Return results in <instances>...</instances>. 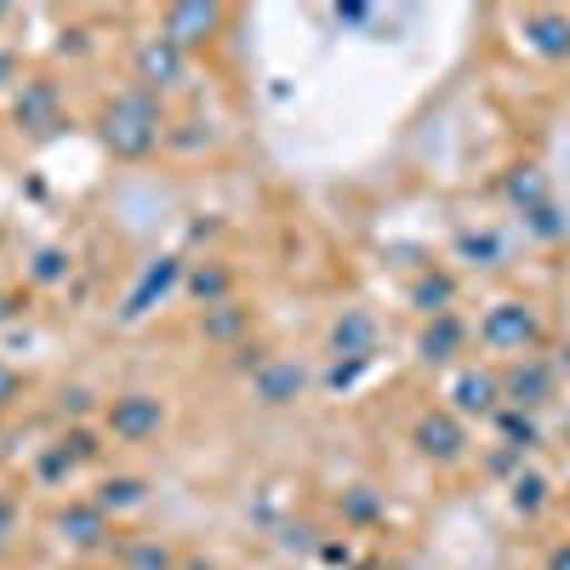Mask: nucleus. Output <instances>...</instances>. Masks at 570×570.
Segmentation results:
<instances>
[{
  "mask_svg": "<svg viewBox=\"0 0 570 570\" xmlns=\"http://www.w3.org/2000/svg\"><path fill=\"white\" fill-rule=\"evenodd\" d=\"M166 120H171L166 98H155V91H142V86H120L98 109V137L115 160H149V155H160Z\"/></svg>",
  "mask_w": 570,
  "mask_h": 570,
  "instance_id": "f257e3e1",
  "label": "nucleus"
},
{
  "mask_svg": "<svg viewBox=\"0 0 570 570\" xmlns=\"http://www.w3.org/2000/svg\"><path fill=\"white\" fill-rule=\"evenodd\" d=\"M40 537L52 542L58 553H69V559H109L115 553V537H120V525L115 519L91 502L86 491L80 497H58V502H46V513H40Z\"/></svg>",
  "mask_w": 570,
  "mask_h": 570,
  "instance_id": "f03ea898",
  "label": "nucleus"
},
{
  "mask_svg": "<svg viewBox=\"0 0 570 570\" xmlns=\"http://www.w3.org/2000/svg\"><path fill=\"white\" fill-rule=\"evenodd\" d=\"M473 343L485 348L491 365L542 354V343H548V314H542V303H531V297H502V303H491V308L480 314V325H473Z\"/></svg>",
  "mask_w": 570,
  "mask_h": 570,
  "instance_id": "7ed1b4c3",
  "label": "nucleus"
},
{
  "mask_svg": "<svg viewBox=\"0 0 570 570\" xmlns=\"http://www.w3.org/2000/svg\"><path fill=\"white\" fill-rule=\"evenodd\" d=\"M98 422H104L109 445L149 451V445H160L171 434V400L160 389H115V394H104Z\"/></svg>",
  "mask_w": 570,
  "mask_h": 570,
  "instance_id": "20e7f679",
  "label": "nucleus"
},
{
  "mask_svg": "<svg viewBox=\"0 0 570 570\" xmlns=\"http://www.w3.org/2000/svg\"><path fill=\"white\" fill-rule=\"evenodd\" d=\"M188 80H195V58H188L183 46H171L160 29L131 40V52H126V86H142V91H155V98H177Z\"/></svg>",
  "mask_w": 570,
  "mask_h": 570,
  "instance_id": "39448f33",
  "label": "nucleus"
},
{
  "mask_svg": "<svg viewBox=\"0 0 570 570\" xmlns=\"http://www.w3.org/2000/svg\"><path fill=\"white\" fill-rule=\"evenodd\" d=\"M440 405L462 422L473 416H497L502 411V365L491 360H462L440 376Z\"/></svg>",
  "mask_w": 570,
  "mask_h": 570,
  "instance_id": "423d86ee",
  "label": "nucleus"
},
{
  "mask_svg": "<svg viewBox=\"0 0 570 570\" xmlns=\"http://www.w3.org/2000/svg\"><path fill=\"white\" fill-rule=\"evenodd\" d=\"M405 440H411V451H416L428 468H462V462H468V451H473L468 422H462V416H451L440 400H434V405H422V411L411 416Z\"/></svg>",
  "mask_w": 570,
  "mask_h": 570,
  "instance_id": "0eeeda50",
  "label": "nucleus"
},
{
  "mask_svg": "<svg viewBox=\"0 0 570 570\" xmlns=\"http://www.w3.org/2000/svg\"><path fill=\"white\" fill-rule=\"evenodd\" d=\"M308 389H314V371L297 354H263L246 376V394L257 411H292Z\"/></svg>",
  "mask_w": 570,
  "mask_h": 570,
  "instance_id": "6e6552de",
  "label": "nucleus"
},
{
  "mask_svg": "<svg viewBox=\"0 0 570 570\" xmlns=\"http://www.w3.org/2000/svg\"><path fill=\"white\" fill-rule=\"evenodd\" d=\"M228 7H217V0H177V7H160V18H155V29L171 40V46H183L188 58L195 52H206V46H217L223 40V29H228Z\"/></svg>",
  "mask_w": 570,
  "mask_h": 570,
  "instance_id": "1a4fd4ad",
  "label": "nucleus"
},
{
  "mask_svg": "<svg viewBox=\"0 0 570 570\" xmlns=\"http://www.w3.org/2000/svg\"><path fill=\"white\" fill-rule=\"evenodd\" d=\"M468 348H473V325H468L462 314L422 320V325H416V337H411V354H416V365H422V371H440V376H445L451 365L473 360Z\"/></svg>",
  "mask_w": 570,
  "mask_h": 570,
  "instance_id": "9d476101",
  "label": "nucleus"
},
{
  "mask_svg": "<svg viewBox=\"0 0 570 570\" xmlns=\"http://www.w3.org/2000/svg\"><path fill=\"white\" fill-rule=\"evenodd\" d=\"M252 331H257V308H252L246 297L195 308V337H200L212 354H240V348H252Z\"/></svg>",
  "mask_w": 570,
  "mask_h": 570,
  "instance_id": "9b49d317",
  "label": "nucleus"
},
{
  "mask_svg": "<svg viewBox=\"0 0 570 570\" xmlns=\"http://www.w3.org/2000/svg\"><path fill=\"white\" fill-rule=\"evenodd\" d=\"M86 497L98 502V508L115 519V525H126V519L149 513V502H155V480H149V473H137V468H104L98 480H91Z\"/></svg>",
  "mask_w": 570,
  "mask_h": 570,
  "instance_id": "f8f14e48",
  "label": "nucleus"
},
{
  "mask_svg": "<svg viewBox=\"0 0 570 570\" xmlns=\"http://www.w3.org/2000/svg\"><path fill=\"white\" fill-rule=\"evenodd\" d=\"M177 297L188 308H212V303H228V297H240V268H234L228 257H183V285H177Z\"/></svg>",
  "mask_w": 570,
  "mask_h": 570,
  "instance_id": "ddd939ff",
  "label": "nucleus"
},
{
  "mask_svg": "<svg viewBox=\"0 0 570 570\" xmlns=\"http://www.w3.org/2000/svg\"><path fill=\"white\" fill-rule=\"evenodd\" d=\"M109 564H115V570H183V542L166 537V531L137 525V531H120V537H115Z\"/></svg>",
  "mask_w": 570,
  "mask_h": 570,
  "instance_id": "4468645a",
  "label": "nucleus"
},
{
  "mask_svg": "<svg viewBox=\"0 0 570 570\" xmlns=\"http://www.w3.org/2000/svg\"><path fill=\"white\" fill-rule=\"evenodd\" d=\"M12 126H18V131H35V137H52V131L63 126V91H58V80L29 75V80L12 91Z\"/></svg>",
  "mask_w": 570,
  "mask_h": 570,
  "instance_id": "2eb2a0df",
  "label": "nucleus"
},
{
  "mask_svg": "<svg viewBox=\"0 0 570 570\" xmlns=\"http://www.w3.org/2000/svg\"><path fill=\"white\" fill-rule=\"evenodd\" d=\"M553 394H559V371L548 365V354H525V360H508L502 365V405L537 411Z\"/></svg>",
  "mask_w": 570,
  "mask_h": 570,
  "instance_id": "dca6fc26",
  "label": "nucleus"
},
{
  "mask_svg": "<svg viewBox=\"0 0 570 570\" xmlns=\"http://www.w3.org/2000/svg\"><path fill=\"white\" fill-rule=\"evenodd\" d=\"M456 297H462V279L440 263H422L411 279H405V308L416 320H440V314H456Z\"/></svg>",
  "mask_w": 570,
  "mask_h": 570,
  "instance_id": "f3484780",
  "label": "nucleus"
},
{
  "mask_svg": "<svg viewBox=\"0 0 570 570\" xmlns=\"http://www.w3.org/2000/svg\"><path fill=\"white\" fill-rule=\"evenodd\" d=\"M376 343H383V331H376V314H371V308H343L337 320L325 325V354H331V360H360V365H371V360H376Z\"/></svg>",
  "mask_w": 570,
  "mask_h": 570,
  "instance_id": "a211bd4d",
  "label": "nucleus"
},
{
  "mask_svg": "<svg viewBox=\"0 0 570 570\" xmlns=\"http://www.w3.org/2000/svg\"><path fill=\"white\" fill-rule=\"evenodd\" d=\"M52 445L80 468V473H104L109 468V434H104V422H69V428H58L52 434Z\"/></svg>",
  "mask_w": 570,
  "mask_h": 570,
  "instance_id": "6ab92c4d",
  "label": "nucleus"
},
{
  "mask_svg": "<svg viewBox=\"0 0 570 570\" xmlns=\"http://www.w3.org/2000/svg\"><path fill=\"white\" fill-rule=\"evenodd\" d=\"M212 149H217V120H206V115H171V120H166L160 155H171V160H200V155H212Z\"/></svg>",
  "mask_w": 570,
  "mask_h": 570,
  "instance_id": "aec40b11",
  "label": "nucleus"
},
{
  "mask_svg": "<svg viewBox=\"0 0 570 570\" xmlns=\"http://www.w3.org/2000/svg\"><path fill=\"white\" fill-rule=\"evenodd\" d=\"M451 257L462 263V268H508V246H502V234L491 228V223H462L456 228V240H451Z\"/></svg>",
  "mask_w": 570,
  "mask_h": 570,
  "instance_id": "412c9836",
  "label": "nucleus"
},
{
  "mask_svg": "<svg viewBox=\"0 0 570 570\" xmlns=\"http://www.w3.org/2000/svg\"><path fill=\"white\" fill-rule=\"evenodd\" d=\"M519 29H525V46H531L537 58H548V63H564L570 58V12L537 7V12L519 18Z\"/></svg>",
  "mask_w": 570,
  "mask_h": 570,
  "instance_id": "4be33fe9",
  "label": "nucleus"
},
{
  "mask_svg": "<svg viewBox=\"0 0 570 570\" xmlns=\"http://www.w3.org/2000/svg\"><path fill=\"white\" fill-rule=\"evenodd\" d=\"M75 274V252L69 246H35L23 252V285L29 292H58V285H69Z\"/></svg>",
  "mask_w": 570,
  "mask_h": 570,
  "instance_id": "5701e85b",
  "label": "nucleus"
},
{
  "mask_svg": "<svg viewBox=\"0 0 570 570\" xmlns=\"http://www.w3.org/2000/svg\"><path fill=\"white\" fill-rule=\"evenodd\" d=\"M75 480H80V468H75L58 445H40V451H35V462H29V491H52V502H58V497H69Z\"/></svg>",
  "mask_w": 570,
  "mask_h": 570,
  "instance_id": "b1692460",
  "label": "nucleus"
},
{
  "mask_svg": "<svg viewBox=\"0 0 570 570\" xmlns=\"http://www.w3.org/2000/svg\"><path fill=\"white\" fill-rule=\"evenodd\" d=\"M502 200L513 206V217L548 206V177H542V166H513V171L502 177Z\"/></svg>",
  "mask_w": 570,
  "mask_h": 570,
  "instance_id": "393cba45",
  "label": "nucleus"
},
{
  "mask_svg": "<svg viewBox=\"0 0 570 570\" xmlns=\"http://www.w3.org/2000/svg\"><path fill=\"white\" fill-rule=\"evenodd\" d=\"M337 513H343L348 531H371V525H383V519H389L383 497H376L371 485H348V491L337 497Z\"/></svg>",
  "mask_w": 570,
  "mask_h": 570,
  "instance_id": "a878e982",
  "label": "nucleus"
},
{
  "mask_svg": "<svg viewBox=\"0 0 570 570\" xmlns=\"http://www.w3.org/2000/svg\"><path fill=\"white\" fill-rule=\"evenodd\" d=\"M548 491H553V485H548V473H537V468H519V473H513V508L525 513V519H537V513L553 502Z\"/></svg>",
  "mask_w": 570,
  "mask_h": 570,
  "instance_id": "bb28decb",
  "label": "nucleus"
},
{
  "mask_svg": "<svg viewBox=\"0 0 570 570\" xmlns=\"http://www.w3.org/2000/svg\"><path fill=\"white\" fill-rule=\"evenodd\" d=\"M18 548H23V502H18V491L0 485V564H7Z\"/></svg>",
  "mask_w": 570,
  "mask_h": 570,
  "instance_id": "cd10ccee",
  "label": "nucleus"
},
{
  "mask_svg": "<svg viewBox=\"0 0 570 570\" xmlns=\"http://www.w3.org/2000/svg\"><path fill=\"white\" fill-rule=\"evenodd\" d=\"M29 394H35L29 371H23V365H12V360H0V411L18 416V411L29 405Z\"/></svg>",
  "mask_w": 570,
  "mask_h": 570,
  "instance_id": "c85d7f7f",
  "label": "nucleus"
},
{
  "mask_svg": "<svg viewBox=\"0 0 570 570\" xmlns=\"http://www.w3.org/2000/svg\"><path fill=\"white\" fill-rule=\"evenodd\" d=\"M519 228H525L531 240H542V246H559L564 234H570V223L559 217V206H553V200H548V206H537V212H525V217H519Z\"/></svg>",
  "mask_w": 570,
  "mask_h": 570,
  "instance_id": "c756f323",
  "label": "nucleus"
},
{
  "mask_svg": "<svg viewBox=\"0 0 570 570\" xmlns=\"http://www.w3.org/2000/svg\"><path fill=\"white\" fill-rule=\"evenodd\" d=\"M491 422L502 428V440H508L513 451H531V445H537V422H531V411H519V405H502V411H497Z\"/></svg>",
  "mask_w": 570,
  "mask_h": 570,
  "instance_id": "7c9ffc66",
  "label": "nucleus"
},
{
  "mask_svg": "<svg viewBox=\"0 0 570 570\" xmlns=\"http://www.w3.org/2000/svg\"><path fill=\"white\" fill-rule=\"evenodd\" d=\"M23 86V63H18V52L7 40H0V91H18Z\"/></svg>",
  "mask_w": 570,
  "mask_h": 570,
  "instance_id": "2f4dec72",
  "label": "nucleus"
},
{
  "mask_svg": "<svg viewBox=\"0 0 570 570\" xmlns=\"http://www.w3.org/2000/svg\"><path fill=\"white\" fill-rule=\"evenodd\" d=\"M23 320V297L12 292V285H0V331H12Z\"/></svg>",
  "mask_w": 570,
  "mask_h": 570,
  "instance_id": "473e14b6",
  "label": "nucleus"
},
{
  "mask_svg": "<svg viewBox=\"0 0 570 570\" xmlns=\"http://www.w3.org/2000/svg\"><path fill=\"white\" fill-rule=\"evenodd\" d=\"M542 570H570V537H559V542L542 548Z\"/></svg>",
  "mask_w": 570,
  "mask_h": 570,
  "instance_id": "72a5a7b5",
  "label": "nucleus"
},
{
  "mask_svg": "<svg viewBox=\"0 0 570 570\" xmlns=\"http://www.w3.org/2000/svg\"><path fill=\"white\" fill-rule=\"evenodd\" d=\"M183 570H217V559L195 553V548H183Z\"/></svg>",
  "mask_w": 570,
  "mask_h": 570,
  "instance_id": "f704fd0d",
  "label": "nucleus"
},
{
  "mask_svg": "<svg viewBox=\"0 0 570 570\" xmlns=\"http://www.w3.org/2000/svg\"><path fill=\"white\" fill-rule=\"evenodd\" d=\"M7 428H12V416H7V411H0V440H7Z\"/></svg>",
  "mask_w": 570,
  "mask_h": 570,
  "instance_id": "c9c22d12",
  "label": "nucleus"
},
{
  "mask_svg": "<svg viewBox=\"0 0 570 570\" xmlns=\"http://www.w3.org/2000/svg\"><path fill=\"white\" fill-rule=\"evenodd\" d=\"M12 18H18V12H12V7H0V23H12Z\"/></svg>",
  "mask_w": 570,
  "mask_h": 570,
  "instance_id": "e433bc0d",
  "label": "nucleus"
},
{
  "mask_svg": "<svg viewBox=\"0 0 570 570\" xmlns=\"http://www.w3.org/2000/svg\"><path fill=\"white\" fill-rule=\"evenodd\" d=\"M564 519H570V502H564Z\"/></svg>",
  "mask_w": 570,
  "mask_h": 570,
  "instance_id": "4c0bfd02",
  "label": "nucleus"
},
{
  "mask_svg": "<svg viewBox=\"0 0 570 570\" xmlns=\"http://www.w3.org/2000/svg\"><path fill=\"white\" fill-rule=\"evenodd\" d=\"M0 570H7V564H0Z\"/></svg>",
  "mask_w": 570,
  "mask_h": 570,
  "instance_id": "58836bf2",
  "label": "nucleus"
}]
</instances>
